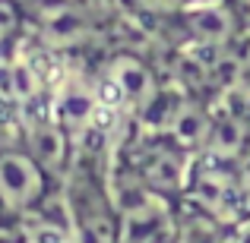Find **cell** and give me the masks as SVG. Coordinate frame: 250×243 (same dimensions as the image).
<instances>
[{
  "label": "cell",
  "instance_id": "1",
  "mask_svg": "<svg viewBox=\"0 0 250 243\" xmlns=\"http://www.w3.org/2000/svg\"><path fill=\"white\" fill-rule=\"evenodd\" d=\"M187 202L200 206L203 212L215 215L219 221H225L228 227H238L241 218H250L247 208V196L238 183V174H234V164L206 158V155H196L193 161V174H190L187 183Z\"/></svg>",
  "mask_w": 250,
  "mask_h": 243
},
{
  "label": "cell",
  "instance_id": "2",
  "mask_svg": "<svg viewBox=\"0 0 250 243\" xmlns=\"http://www.w3.org/2000/svg\"><path fill=\"white\" fill-rule=\"evenodd\" d=\"M61 183L48 174L32 152L19 146H0V208L6 215H29L38 208Z\"/></svg>",
  "mask_w": 250,
  "mask_h": 243
},
{
  "label": "cell",
  "instance_id": "3",
  "mask_svg": "<svg viewBox=\"0 0 250 243\" xmlns=\"http://www.w3.org/2000/svg\"><path fill=\"white\" fill-rule=\"evenodd\" d=\"M193 161L196 155L181 149L177 142H171L168 136H155L146 146L140 149L130 168L136 170L143 183H146L152 193H159L168 202H181L187 196V183L193 174Z\"/></svg>",
  "mask_w": 250,
  "mask_h": 243
},
{
  "label": "cell",
  "instance_id": "4",
  "mask_svg": "<svg viewBox=\"0 0 250 243\" xmlns=\"http://www.w3.org/2000/svg\"><path fill=\"white\" fill-rule=\"evenodd\" d=\"M22 108H25V117H22V146L29 149L32 158L42 164L57 183H63V177H67V170L73 168V158H76L73 133H70V130L54 117L51 101L44 104V111H32L29 104H22Z\"/></svg>",
  "mask_w": 250,
  "mask_h": 243
},
{
  "label": "cell",
  "instance_id": "5",
  "mask_svg": "<svg viewBox=\"0 0 250 243\" xmlns=\"http://www.w3.org/2000/svg\"><path fill=\"white\" fill-rule=\"evenodd\" d=\"M177 22L184 25L190 41H196L200 48H225V44L238 41V10L228 0L181 6Z\"/></svg>",
  "mask_w": 250,
  "mask_h": 243
},
{
  "label": "cell",
  "instance_id": "6",
  "mask_svg": "<svg viewBox=\"0 0 250 243\" xmlns=\"http://www.w3.org/2000/svg\"><path fill=\"white\" fill-rule=\"evenodd\" d=\"M104 76L117 85L130 114H143L149 108V101L162 92L159 79H155V70L136 54H114L108 60V67H104Z\"/></svg>",
  "mask_w": 250,
  "mask_h": 243
},
{
  "label": "cell",
  "instance_id": "7",
  "mask_svg": "<svg viewBox=\"0 0 250 243\" xmlns=\"http://www.w3.org/2000/svg\"><path fill=\"white\" fill-rule=\"evenodd\" d=\"M247 152H250V114L228 104L225 111L212 114L209 139L200 155L225 161V164H238Z\"/></svg>",
  "mask_w": 250,
  "mask_h": 243
},
{
  "label": "cell",
  "instance_id": "8",
  "mask_svg": "<svg viewBox=\"0 0 250 243\" xmlns=\"http://www.w3.org/2000/svg\"><path fill=\"white\" fill-rule=\"evenodd\" d=\"M234 227L219 221L215 215L203 212L200 206L181 199L174 208V237L171 243H231Z\"/></svg>",
  "mask_w": 250,
  "mask_h": 243
},
{
  "label": "cell",
  "instance_id": "9",
  "mask_svg": "<svg viewBox=\"0 0 250 243\" xmlns=\"http://www.w3.org/2000/svg\"><path fill=\"white\" fill-rule=\"evenodd\" d=\"M209 127H212V111H209L203 101L184 98L181 108H177L174 117H171L165 136H168L171 142H177L181 149L200 155L203 146H206V139H209Z\"/></svg>",
  "mask_w": 250,
  "mask_h": 243
},
{
  "label": "cell",
  "instance_id": "10",
  "mask_svg": "<svg viewBox=\"0 0 250 243\" xmlns=\"http://www.w3.org/2000/svg\"><path fill=\"white\" fill-rule=\"evenodd\" d=\"M22 22H25L22 10L13 0H0V44L13 41L19 35V29H22Z\"/></svg>",
  "mask_w": 250,
  "mask_h": 243
},
{
  "label": "cell",
  "instance_id": "11",
  "mask_svg": "<svg viewBox=\"0 0 250 243\" xmlns=\"http://www.w3.org/2000/svg\"><path fill=\"white\" fill-rule=\"evenodd\" d=\"M136 6H143V10H152V13H165V16H177V10H181V0H136Z\"/></svg>",
  "mask_w": 250,
  "mask_h": 243
},
{
  "label": "cell",
  "instance_id": "12",
  "mask_svg": "<svg viewBox=\"0 0 250 243\" xmlns=\"http://www.w3.org/2000/svg\"><path fill=\"white\" fill-rule=\"evenodd\" d=\"M234 174H238V183H241V189H244V196H247V202H250V152L234 164Z\"/></svg>",
  "mask_w": 250,
  "mask_h": 243
},
{
  "label": "cell",
  "instance_id": "13",
  "mask_svg": "<svg viewBox=\"0 0 250 243\" xmlns=\"http://www.w3.org/2000/svg\"><path fill=\"white\" fill-rule=\"evenodd\" d=\"M200 3H219V0H181V6H200Z\"/></svg>",
  "mask_w": 250,
  "mask_h": 243
},
{
  "label": "cell",
  "instance_id": "14",
  "mask_svg": "<svg viewBox=\"0 0 250 243\" xmlns=\"http://www.w3.org/2000/svg\"><path fill=\"white\" fill-rule=\"evenodd\" d=\"M247 13H250V0H247Z\"/></svg>",
  "mask_w": 250,
  "mask_h": 243
},
{
  "label": "cell",
  "instance_id": "15",
  "mask_svg": "<svg viewBox=\"0 0 250 243\" xmlns=\"http://www.w3.org/2000/svg\"><path fill=\"white\" fill-rule=\"evenodd\" d=\"M0 215H3V208H0Z\"/></svg>",
  "mask_w": 250,
  "mask_h": 243
}]
</instances>
